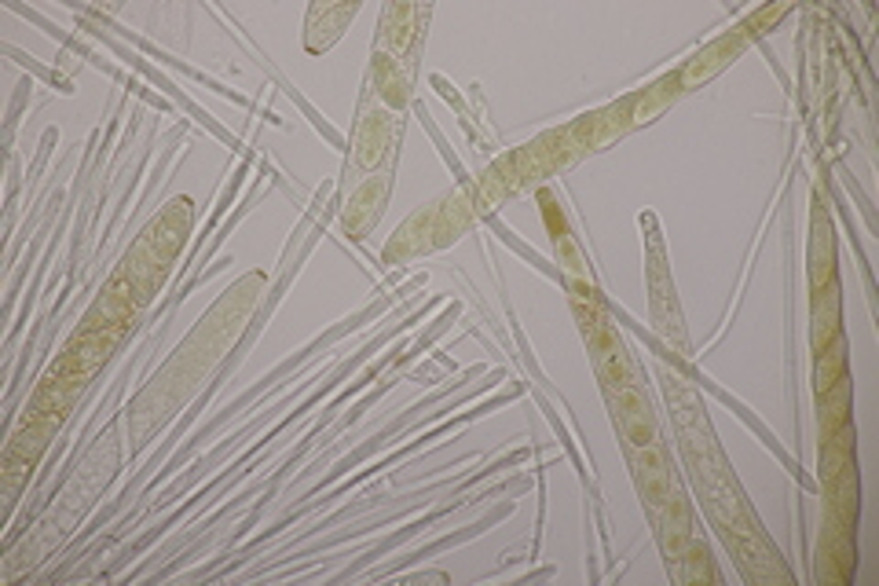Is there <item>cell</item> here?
<instances>
[{
  "instance_id": "1",
  "label": "cell",
  "mask_w": 879,
  "mask_h": 586,
  "mask_svg": "<svg viewBox=\"0 0 879 586\" xmlns=\"http://www.w3.org/2000/svg\"><path fill=\"white\" fill-rule=\"evenodd\" d=\"M627 451H631V465H634V476H637V488H642L645 506L653 513L664 510V506L678 495L671 459H667V447L659 440H653L645 447H627Z\"/></svg>"
},
{
  "instance_id": "2",
  "label": "cell",
  "mask_w": 879,
  "mask_h": 586,
  "mask_svg": "<svg viewBox=\"0 0 879 586\" xmlns=\"http://www.w3.org/2000/svg\"><path fill=\"white\" fill-rule=\"evenodd\" d=\"M612 419L627 447H645L659 440L656 414L653 407H648V396L642 385H619V389H612Z\"/></svg>"
},
{
  "instance_id": "3",
  "label": "cell",
  "mask_w": 879,
  "mask_h": 586,
  "mask_svg": "<svg viewBox=\"0 0 879 586\" xmlns=\"http://www.w3.org/2000/svg\"><path fill=\"white\" fill-rule=\"evenodd\" d=\"M356 15V4L352 8H312L308 12V34H305V45H308V52H326L330 45L342 37V26L348 23V18Z\"/></svg>"
},
{
  "instance_id": "4",
  "label": "cell",
  "mask_w": 879,
  "mask_h": 586,
  "mask_svg": "<svg viewBox=\"0 0 879 586\" xmlns=\"http://www.w3.org/2000/svg\"><path fill=\"white\" fill-rule=\"evenodd\" d=\"M832 267H835V253H832V227H828L825 213H817L814 221V257H810V279H814V294L825 290L832 283Z\"/></svg>"
},
{
  "instance_id": "5",
  "label": "cell",
  "mask_w": 879,
  "mask_h": 586,
  "mask_svg": "<svg viewBox=\"0 0 879 586\" xmlns=\"http://www.w3.org/2000/svg\"><path fill=\"white\" fill-rule=\"evenodd\" d=\"M385 151H388V122H385V114H377L359 128V151H356L359 165L374 169L385 158Z\"/></svg>"
},
{
  "instance_id": "6",
  "label": "cell",
  "mask_w": 879,
  "mask_h": 586,
  "mask_svg": "<svg viewBox=\"0 0 879 586\" xmlns=\"http://www.w3.org/2000/svg\"><path fill=\"white\" fill-rule=\"evenodd\" d=\"M374 77H377V92H385L388 103H404V74H396L393 59L388 55H377L374 59Z\"/></svg>"
}]
</instances>
